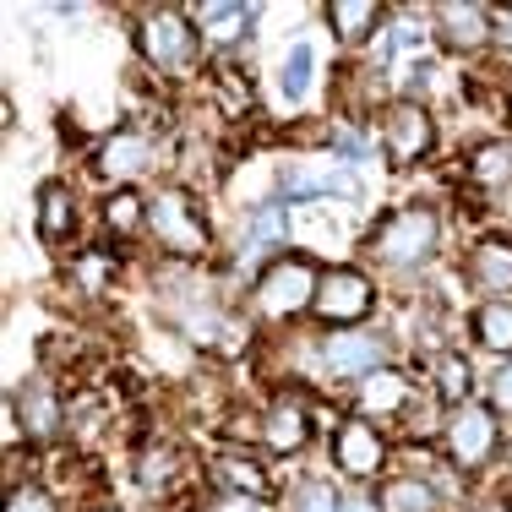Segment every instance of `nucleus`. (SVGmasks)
<instances>
[{"mask_svg": "<svg viewBox=\"0 0 512 512\" xmlns=\"http://www.w3.org/2000/svg\"><path fill=\"white\" fill-rule=\"evenodd\" d=\"M6 512H60V507L50 502V491H39V485H11Z\"/></svg>", "mask_w": 512, "mask_h": 512, "instance_id": "nucleus-30", "label": "nucleus"}, {"mask_svg": "<svg viewBox=\"0 0 512 512\" xmlns=\"http://www.w3.org/2000/svg\"><path fill=\"white\" fill-rule=\"evenodd\" d=\"M327 191L355 197V175L349 169H295V175H284V197H327Z\"/></svg>", "mask_w": 512, "mask_h": 512, "instance_id": "nucleus-13", "label": "nucleus"}, {"mask_svg": "<svg viewBox=\"0 0 512 512\" xmlns=\"http://www.w3.org/2000/svg\"><path fill=\"white\" fill-rule=\"evenodd\" d=\"M491 39H502V50H512V6L491 11Z\"/></svg>", "mask_w": 512, "mask_h": 512, "instance_id": "nucleus-33", "label": "nucleus"}, {"mask_svg": "<svg viewBox=\"0 0 512 512\" xmlns=\"http://www.w3.org/2000/svg\"><path fill=\"white\" fill-rule=\"evenodd\" d=\"M344 502L333 496V485L327 480H300L295 491H289V502H284V512H338Z\"/></svg>", "mask_w": 512, "mask_h": 512, "instance_id": "nucleus-25", "label": "nucleus"}, {"mask_svg": "<svg viewBox=\"0 0 512 512\" xmlns=\"http://www.w3.org/2000/svg\"><path fill=\"white\" fill-rule=\"evenodd\" d=\"M213 474H218V485H229V491L240 496V502H256V496H267V474L256 469L246 453H224V458L213 463Z\"/></svg>", "mask_w": 512, "mask_h": 512, "instance_id": "nucleus-14", "label": "nucleus"}, {"mask_svg": "<svg viewBox=\"0 0 512 512\" xmlns=\"http://www.w3.org/2000/svg\"><path fill=\"white\" fill-rule=\"evenodd\" d=\"M474 338H480L485 349L512 355V300H491V306L474 311Z\"/></svg>", "mask_w": 512, "mask_h": 512, "instance_id": "nucleus-18", "label": "nucleus"}, {"mask_svg": "<svg viewBox=\"0 0 512 512\" xmlns=\"http://www.w3.org/2000/svg\"><path fill=\"white\" fill-rule=\"evenodd\" d=\"M142 55H148V66L180 77V71H191V60H197V28H191L180 11H148V17H142Z\"/></svg>", "mask_w": 512, "mask_h": 512, "instance_id": "nucleus-4", "label": "nucleus"}, {"mask_svg": "<svg viewBox=\"0 0 512 512\" xmlns=\"http://www.w3.org/2000/svg\"><path fill=\"white\" fill-rule=\"evenodd\" d=\"M338 512H376V502H371V496H344V507H338Z\"/></svg>", "mask_w": 512, "mask_h": 512, "instance_id": "nucleus-34", "label": "nucleus"}, {"mask_svg": "<svg viewBox=\"0 0 512 512\" xmlns=\"http://www.w3.org/2000/svg\"><path fill=\"white\" fill-rule=\"evenodd\" d=\"M436 382H442V398H463V393H469V360H463V355H442Z\"/></svg>", "mask_w": 512, "mask_h": 512, "instance_id": "nucleus-29", "label": "nucleus"}, {"mask_svg": "<svg viewBox=\"0 0 512 512\" xmlns=\"http://www.w3.org/2000/svg\"><path fill=\"white\" fill-rule=\"evenodd\" d=\"M382 360H387V344L376 333H355V327H349V333H333L322 344V365L333 376H376Z\"/></svg>", "mask_w": 512, "mask_h": 512, "instance_id": "nucleus-8", "label": "nucleus"}, {"mask_svg": "<svg viewBox=\"0 0 512 512\" xmlns=\"http://www.w3.org/2000/svg\"><path fill=\"white\" fill-rule=\"evenodd\" d=\"M137 474H142V485H148V491H169V485H175V474H180V458L169 453V447H148L142 463H137Z\"/></svg>", "mask_w": 512, "mask_h": 512, "instance_id": "nucleus-26", "label": "nucleus"}, {"mask_svg": "<svg viewBox=\"0 0 512 512\" xmlns=\"http://www.w3.org/2000/svg\"><path fill=\"white\" fill-rule=\"evenodd\" d=\"M17 409L28 414V431H33V436H55V431H60V409H55L50 387H39V382H33L28 393L17 398Z\"/></svg>", "mask_w": 512, "mask_h": 512, "instance_id": "nucleus-22", "label": "nucleus"}, {"mask_svg": "<svg viewBox=\"0 0 512 512\" xmlns=\"http://www.w3.org/2000/svg\"><path fill=\"white\" fill-rule=\"evenodd\" d=\"M436 251V213L431 207H398L382 229H376V256L393 267H414Z\"/></svg>", "mask_w": 512, "mask_h": 512, "instance_id": "nucleus-3", "label": "nucleus"}, {"mask_svg": "<svg viewBox=\"0 0 512 512\" xmlns=\"http://www.w3.org/2000/svg\"><path fill=\"white\" fill-rule=\"evenodd\" d=\"M316 289H322V273H316L306 256H278V262L262 267L251 300H256V316H262V322H289V316L316 306Z\"/></svg>", "mask_w": 512, "mask_h": 512, "instance_id": "nucleus-1", "label": "nucleus"}, {"mask_svg": "<svg viewBox=\"0 0 512 512\" xmlns=\"http://www.w3.org/2000/svg\"><path fill=\"white\" fill-rule=\"evenodd\" d=\"M278 240H284V202H267L262 213L251 218V235H246V246H240V256L256 262V256L278 251Z\"/></svg>", "mask_w": 512, "mask_h": 512, "instance_id": "nucleus-20", "label": "nucleus"}, {"mask_svg": "<svg viewBox=\"0 0 512 512\" xmlns=\"http://www.w3.org/2000/svg\"><path fill=\"white\" fill-rule=\"evenodd\" d=\"M431 115H425L414 99H404V104H393L387 109V120H382V148L398 158V164H414V158H425L431 153Z\"/></svg>", "mask_w": 512, "mask_h": 512, "instance_id": "nucleus-7", "label": "nucleus"}, {"mask_svg": "<svg viewBox=\"0 0 512 512\" xmlns=\"http://www.w3.org/2000/svg\"><path fill=\"white\" fill-rule=\"evenodd\" d=\"M496 453V414L480 404H458V414L447 420V458L458 469H480Z\"/></svg>", "mask_w": 512, "mask_h": 512, "instance_id": "nucleus-6", "label": "nucleus"}, {"mask_svg": "<svg viewBox=\"0 0 512 512\" xmlns=\"http://www.w3.org/2000/svg\"><path fill=\"white\" fill-rule=\"evenodd\" d=\"M376 17H382V11H376L371 0H333V6H327V22L338 28V39H344V44L365 39V33L376 28Z\"/></svg>", "mask_w": 512, "mask_h": 512, "instance_id": "nucleus-19", "label": "nucleus"}, {"mask_svg": "<svg viewBox=\"0 0 512 512\" xmlns=\"http://www.w3.org/2000/svg\"><path fill=\"white\" fill-rule=\"evenodd\" d=\"M71 218H77V207H71V191L50 180V186L39 191V235L44 240H66L71 235Z\"/></svg>", "mask_w": 512, "mask_h": 512, "instance_id": "nucleus-15", "label": "nucleus"}, {"mask_svg": "<svg viewBox=\"0 0 512 512\" xmlns=\"http://www.w3.org/2000/svg\"><path fill=\"white\" fill-rule=\"evenodd\" d=\"M148 229L164 251L175 256H202L207 251V224L202 213L191 207L186 191H153L148 197Z\"/></svg>", "mask_w": 512, "mask_h": 512, "instance_id": "nucleus-2", "label": "nucleus"}, {"mask_svg": "<svg viewBox=\"0 0 512 512\" xmlns=\"http://www.w3.org/2000/svg\"><path fill=\"white\" fill-rule=\"evenodd\" d=\"M148 164H153V148H148V137H137V131H115V137L104 142V153H99V175L104 180H131Z\"/></svg>", "mask_w": 512, "mask_h": 512, "instance_id": "nucleus-11", "label": "nucleus"}, {"mask_svg": "<svg viewBox=\"0 0 512 512\" xmlns=\"http://www.w3.org/2000/svg\"><path fill=\"white\" fill-rule=\"evenodd\" d=\"M469 175L480 180V186H507V180H512V148H502V142L480 148L469 158Z\"/></svg>", "mask_w": 512, "mask_h": 512, "instance_id": "nucleus-24", "label": "nucleus"}, {"mask_svg": "<svg viewBox=\"0 0 512 512\" xmlns=\"http://www.w3.org/2000/svg\"><path fill=\"white\" fill-rule=\"evenodd\" d=\"M109 267H115V262H109L104 251H88V256L77 262V273H82V284H88V289H99L104 278H109Z\"/></svg>", "mask_w": 512, "mask_h": 512, "instance_id": "nucleus-31", "label": "nucleus"}, {"mask_svg": "<svg viewBox=\"0 0 512 512\" xmlns=\"http://www.w3.org/2000/svg\"><path fill=\"white\" fill-rule=\"evenodd\" d=\"M262 436H267V447H273V453H295V447H306V436H311L306 404H300L295 393L273 398L267 414H262Z\"/></svg>", "mask_w": 512, "mask_h": 512, "instance_id": "nucleus-9", "label": "nucleus"}, {"mask_svg": "<svg viewBox=\"0 0 512 512\" xmlns=\"http://www.w3.org/2000/svg\"><path fill=\"white\" fill-rule=\"evenodd\" d=\"M491 393H496V409H502V414H512V360L502 365V371H496Z\"/></svg>", "mask_w": 512, "mask_h": 512, "instance_id": "nucleus-32", "label": "nucleus"}, {"mask_svg": "<svg viewBox=\"0 0 512 512\" xmlns=\"http://www.w3.org/2000/svg\"><path fill=\"white\" fill-rule=\"evenodd\" d=\"M99 512H115V507H99Z\"/></svg>", "mask_w": 512, "mask_h": 512, "instance_id": "nucleus-36", "label": "nucleus"}, {"mask_svg": "<svg viewBox=\"0 0 512 512\" xmlns=\"http://www.w3.org/2000/svg\"><path fill=\"white\" fill-rule=\"evenodd\" d=\"M404 398H409V382L398 371H376V376H365V387H360L365 414H393V409H404Z\"/></svg>", "mask_w": 512, "mask_h": 512, "instance_id": "nucleus-17", "label": "nucleus"}, {"mask_svg": "<svg viewBox=\"0 0 512 512\" xmlns=\"http://www.w3.org/2000/svg\"><path fill=\"white\" fill-rule=\"evenodd\" d=\"M469 273H474V284H485V289H512V246H502V240H485L480 251H474V262H469Z\"/></svg>", "mask_w": 512, "mask_h": 512, "instance_id": "nucleus-16", "label": "nucleus"}, {"mask_svg": "<svg viewBox=\"0 0 512 512\" xmlns=\"http://www.w3.org/2000/svg\"><path fill=\"white\" fill-rule=\"evenodd\" d=\"M142 218H148V207L131 197V191H120V197H109V202H104V224L115 229V235H137Z\"/></svg>", "mask_w": 512, "mask_h": 512, "instance_id": "nucleus-27", "label": "nucleus"}, {"mask_svg": "<svg viewBox=\"0 0 512 512\" xmlns=\"http://www.w3.org/2000/svg\"><path fill=\"white\" fill-rule=\"evenodd\" d=\"M197 17H207V28H213L218 39H235V33H246V28H251L256 11H251V6H202Z\"/></svg>", "mask_w": 512, "mask_h": 512, "instance_id": "nucleus-28", "label": "nucleus"}, {"mask_svg": "<svg viewBox=\"0 0 512 512\" xmlns=\"http://www.w3.org/2000/svg\"><path fill=\"white\" fill-rule=\"evenodd\" d=\"M436 17H442V39L453 44V50H480V44L491 39V22H485L480 6H442Z\"/></svg>", "mask_w": 512, "mask_h": 512, "instance_id": "nucleus-12", "label": "nucleus"}, {"mask_svg": "<svg viewBox=\"0 0 512 512\" xmlns=\"http://www.w3.org/2000/svg\"><path fill=\"white\" fill-rule=\"evenodd\" d=\"M218 512H256L251 502H240V496H235V502H229V507H218Z\"/></svg>", "mask_w": 512, "mask_h": 512, "instance_id": "nucleus-35", "label": "nucleus"}, {"mask_svg": "<svg viewBox=\"0 0 512 512\" xmlns=\"http://www.w3.org/2000/svg\"><path fill=\"white\" fill-rule=\"evenodd\" d=\"M382 507L387 512H436V496L425 480H387L382 485Z\"/></svg>", "mask_w": 512, "mask_h": 512, "instance_id": "nucleus-21", "label": "nucleus"}, {"mask_svg": "<svg viewBox=\"0 0 512 512\" xmlns=\"http://www.w3.org/2000/svg\"><path fill=\"white\" fill-rule=\"evenodd\" d=\"M376 306V289H371V278L360 273V267H333V273L322 278V289H316V316L322 322H333V327H344L349 333V322H360V316H371Z\"/></svg>", "mask_w": 512, "mask_h": 512, "instance_id": "nucleus-5", "label": "nucleus"}, {"mask_svg": "<svg viewBox=\"0 0 512 512\" xmlns=\"http://www.w3.org/2000/svg\"><path fill=\"white\" fill-rule=\"evenodd\" d=\"M311 66H316V55H311V44H289V55H284V99H306L311 93Z\"/></svg>", "mask_w": 512, "mask_h": 512, "instance_id": "nucleus-23", "label": "nucleus"}, {"mask_svg": "<svg viewBox=\"0 0 512 512\" xmlns=\"http://www.w3.org/2000/svg\"><path fill=\"white\" fill-rule=\"evenodd\" d=\"M382 458H387V447H382V436L371 431V420H344L338 425V469L344 474H376L382 469Z\"/></svg>", "mask_w": 512, "mask_h": 512, "instance_id": "nucleus-10", "label": "nucleus"}]
</instances>
